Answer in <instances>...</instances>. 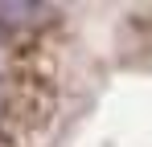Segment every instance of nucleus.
Wrapping results in <instances>:
<instances>
[{"instance_id": "1", "label": "nucleus", "mask_w": 152, "mask_h": 147, "mask_svg": "<svg viewBox=\"0 0 152 147\" xmlns=\"http://www.w3.org/2000/svg\"><path fill=\"white\" fill-rule=\"evenodd\" d=\"M58 115V78L53 66L45 61L41 45H25L12 61L4 102H0V122L8 131H17L21 139H33L37 131H45Z\"/></svg>"}]
</instances>
